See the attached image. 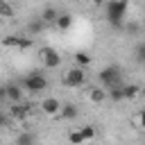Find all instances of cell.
I'll return each mask as SVG.
<instances>
[{"label":"cell","mask_w":145,"mask_h":145,"mask_svg":"<svg viewBox=\"0 0 145 145\" xmlns=\"http://www.w3.org/2000/svg\"><path fill=\"white\" fill-rule=\"evenodd\" d=\"M127 7H129L127 0H109V2H106V20L111 23V27H116V29L122 27Z\"/></svg>","instance_id":"6da1fadb"},{"label":"cell","mask_w":145,"mask_h":145,"mask_svg":"<svg viewBox=\"0 0 145 145\" xmlns=\"http://www.w3.org/2000/svg\"><path fill=\"white\" fill-rule=\"evenodd\" d=\"M45 88H48V77H45L43 72H39V70L29 72V75L23 79V91H27V93H32V95H36V93H41V91H45Z\"/></svg>","instance_id":"7a4b0ae2"},{"label":"cell","mask_w":145,"mask_h":145,"mask_svg":"<svg viewBox=\"0 0 145 145\" xmlns=\"http://www.w3.org/2000/svg\"><path fill=\"white\" fill-rule=\"evenodd\" d=\"M97 77H100V84L104 86V91H109L111 86H120L122 84V72H120L118 66H104Z\"/></svg>","instance_id":"3957f363"},{"label":"cell","mask_w":145,"mask_h":145,"mask_svg":"<svg viewBox=\"0 0 145 145\" xmlns=\"http://www.w3.org/2000/svg\"><path fill=\"white\" fill-rule=\"evenodd\" d=\"M86 82V72H84V68H70L66 75H63V84L66 86H70V88H77V86H82Z\"/></svg>","instance_id":"277c9868"},{"label":"cell","mask_w":145,"mask_h":145,"mask_svg":"<svg viewBox=\"0 0 145 145\" xmlns=\"http://www.w3.org/2000/svg\"><path fill=\"white\" fill-rule=\"evenodd\" d=\"M39 54H41V61H43L45 68H57L61 63V57H59V52L54 48H41Z\"/></svg>","instance_id":"5b68a950"},{"label":"cell","mask_w":145,"mask_h":145,"mask_svg":"<svg viewBox=\"0 0 145 145\" xmlns=\"http://www.w3.org/2000/svg\"><path fill=\"white\" fill-rule=\"evenodd\" d=\"M2 45L5 48H32V39H25V36H5L2 39Z\"/></svg>","instance_id":"8992f818"},{"label":"cell","mask_w":145,"mask_h":145,"mask_svg":"<svg viewBox=\"0 0 145 145\" xmlns=\"http://www.w3.org/2000/svg\"><path fill=\"white\" fill-rule=\"evenodd\" d=\"M29 111H32V104L16 102V104H11V109H9V118H14V120H25V118L29 116Z\"/></svg>","instance_id":"52a82bcc"},{"label":"cell","mask_w":145,"mask_h":145,"mask_svg":"<svg viewBox=\"0 0 145 145\" xmlns=\"http://www.w3.org/2000/svg\"><path fill=\"white\" fill-rule=\"evenodd\" d=\"M59 109H61V102H59L57 97H45V100L41 102V111H43L45 116H57Z\"/></svg>","instance_id":"ba28073f"},{"label":"cell","mask_w":145,"mask_h":145,"mask_svg":"<svg viewBox=\"0 0 145 145\" xmlns=\"http://www.w3.org/2000/svg\"><path fill=\"white\" fill-rule=\"evenodd\" d=\"M5 91H7V97H9L14 104H16V102H23V86H18V84H7Z\"/></svg>","instance_id":"9c48e42d"},{"label":"cell","mask_w":145,"mask_h":145,"mask_svg":"<svg viewBox=\"0 0 145 145\" xmlns=\"http://www.w3.org/2000/svg\"><path fill=\"white\" fill-rule=\"evenodd\" d=\"M138 93H140L138 84H122V100H134Z\"/></svg>","instance_id":"30bf717a"},{"label":"cell","mask_w":145,"mask_h":145,"mask_svg":"<svg viewBox=\"0 0 145 145\" xmlns=\"http://www.w3.org/2000/svg\"><path fill=\"white\" fill-rule=\"evenodd\" d=\"M59 116H61V118H66V120H72V118H77V106H75L72 102H68V104H61V109H59Z\"/></svg>","instance_id":"8fae6325"},{"label":"cell","mask_w":145,"mask_h":145,"mask_svg":"<svg viewBox=\"0 0 145 145\" xmlns=\"http://www.w3.org/2000/svg\"><path fill=\"white\" fill-rule=\"evenodd\" d=\"M39 18H41L45 25H48V23H57V18H59V11H57L54 7H45V9H43V14H41Z\"/></svg>","instance_id":"7c38bea8"},{"label":"cell","mask_w":145,"mask_h":145,"mask_svg":"<svg viewBox=\"0 0 145 145\" xmlns=\"http://www.w3.org/2000/svg\"><path fill=\"white\" fill-rule=\"evenodd\" d=\"M88 97H91V102H104L106 100V91L100 88V86H91L88 88Z\"/></svg>","instance_id":"4fadbf2b"},{"label":"cell","mask_w":145,"mask_h":145,"mask_svg":"<svg viewBox=\"0 0 145 145\" xmlns=\"http://www.w3.org/2000/svg\"><path fill=\"white\" fill-rule=\"evenodd\" d=\"M16 145H36V134H32V131H23V134H18Z\"/></svg>","instance_id":"5bb4252c"},{"label":"cell","mask_w":145,"mask_h":145,"mask_svg":"<svg viewBox=\"0 0 145 145\" xmlns=\"http://www.w3.org/2000/svg\"><path fill=\"white\" fill-rule=\"evenodd\" d=\"M54 25H57L59 29H63V32H66V29L72 25V16H70V14H59V18H57V23H54Z\"/></svg>","instance_id":"9a60e30c"},{"label":"cell","mask_w":145,"mask_h":145,"mask_svg":"<svg viewBox=\"0 0 145 145\" xmlns=\"http://www.w3.org/2000/svg\"><path fill=\"white\" fill-rule=\"evenodd\" d=\"M72 57H75V61L79 63V68H84V66H88V63H91V54H88V52H84V50H77Z\"/></svg>","instance_id":"2e32d148"},{"label":"cell","mask_w":145,"mask_h":145,"mask_svg":"<svg viewBox=\"0 0 145 145\" xmlns=\"http://www.w3.org/2000/svg\"><path fill=\"white\" fill-rule=\"evenodd\" d=\"M0 16H5V18H11L14 16V7L7 0H0Z\"/></svg>","instance_id":"e0dca14e"},{"label":"cell","mask_w":145,"mask_h":145,"mask_svg":"<svg viewBox=\"0 0 145 145\" xmlns=\"http://www.w3.org/2000/svg\"><path fill=\"white\" fill-rule=\"evenodd\" d=\"M68 140H70L72 145H82V143H84V136H82V131H79V129H75V131H70V134H68Z\"/></svg>","instance_id":"ac0fdd59"},{"label":"cell","mask_w":145,"mask_h":145,"mask_svg":"<svg viewBox=\"0 0 145 145\" xmlns=\"http://www.w3.org/2000/svg\"><path fill=\"white\" fill-rule=\"evenodd\" d=\"M79 131H82L84 140H91V138H95V127H93V125H86V127H82Z\"/></svg>","instance_id":"d6986e66"},{"label":"cell","mask_w":145,"mask_h":145,"mask_svg":"<svg viewBox=\"0 0 145 145\" xmlns=\"http://www.w3.org/2000/svg\"><path fill=\"white\" fill-rule=\"evenodd\" d=\"M134 54H136V61H140V63H145V41L136 45V52H134Z\"/></svg>","instance_id":"ffe728a7"},{"label":"cell","mask_w":145,"mask_h":145,"mask_svg":"<svg viewBox=\"0 0 145 145\" xmlns=\"http://www.w3.org/2000/svg\"><path fill=\"white\" fill-rule=\"evenodd\" d=\"M43 27H45V23H43L41 18H39V20H32V23H29V32H41Z\"/></svg>","instance_id":"44dd1931"},{"label":"cell","mask_w":145,"mask_h":145,"mask_svg":"<svg viewBox=\"0 0 145 145\" xmlns=\"http://www.w3.org/2000/svg\"><path fill=\"white\" fill-rule=\"evenodd\" d=\"M138 122H140V127L145 129V109H143V111L138 113Z\"/></svg>","instance_id":"7402d4cb"},{"label":"cell","mask_w":145,"mask_h":145,"mask_svg":"<svg viewBox=\"0 0 145 145\" xmlns=\"http://www.w3.org/2000/svg\"><path fill=\"white\" fill-rule=\"evenodd\" d=\"M7 97V91H5V86H0V102Z\"/></svg>","instance_id":"603a6c76"},{"label":"cell","mask_w":145,"mask_h":145,"mask_svg":"<svg viewBox=\"0 0 145 145\" xmlns=\"http://www.w3.org/2000/svg\"><path fill=\"white\" fill-rule=\"evenodd\" d=\"M7 122H9V118L7 116H0V125H7Z\"/></svg>","instance_id":"cb8c5ba5"},{"label":"cell","mask_w":145,"mask_h":145,"mask_svg":"<svg viewBox=\"0 0 145 145\" xmlns=\"http://www.w3.org/2000/svg\"><path fill=\"white\" fill-rule=\"evenodd\" d=\"M93 2H95V5H104V0H93Z\"/></svg>","instance_id":"d4e9b609"}]
</instances>
